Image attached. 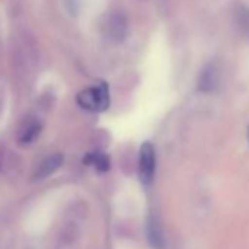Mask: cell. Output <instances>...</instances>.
Returning a JSON list of instances; mask_svg holds the SVG:
<instances>
[{
    "label": "cell",
    "instance_id": "12",
    "mask_svg": "<svg viewBox=\"0 0 249 249\" xmlns=\"http://www.w3.org/2000/svg\"><path fill=\"white\" fill-rule=\"evenodd\" d=\"M8 154L9 151H6L2 145H0V172L5 169V164H6V159H8Z\"/></svg>",
    "mask_w": 249,
    "mask_h": 249
},
{
    "label": "cell",
    "instance_id": "4",
    "mask_svg": "<svg viewBox=\"0 0 249 249\" xmlns=\"http://www.w3.org/2000/svg\"><path fill=\"white\" fill-rule=\"evenodd\" d=\"M128 19L120 12H111L103 22V34L108 41L122 43L128 36Z\"/></svg>",
    "mask_w": 249,
    "mask_h": 249
},
{
    "label": "cell",
    "instance_id": "6",
    "mask_svg": "<svg viewBox=\"0 0 249 249\" xmlns=\"http://www.w3.org/2000/svg\"><path fill=\"white\" fill-rule=\"evenodd\" d=\"M221 69L217 62H208L198 75V91L202 94H211L220 85Z\"/></svg>",
    "mask_w": 249,
    "mask_h": 249
},
{
    "label": "cell",
    "instance_id": "8",
    "mask_svg": "<svg viewBox=\"0 0 249 249\" xmlns=\"http://www.w3.org/2000/svg\"><path fill=\"white\" fill-rule=\"evenodd\" d=\"M84 163L88 166L95 167L98 172H107L110 169V159L103 151H92L88 153L84 159Z\"/></svg>",
    "mask_w": 249,
    "mask_h": 249
},
{
    "label": "cell",
    "instance_id": "11",
    "mask_svg": "<svg viewBox=\"0 0 249 249\" xmlns=\"http://www.w3.org/2000/svg\"><path fill=\"white\" fill-rule=\"evenodd\" d=\"M65 6L71 15H76L79 11V0H65Z\"/></svg>",
    "mask_w": 249,
    "mask_h": 249
},
{
    "label": "cell",
    "instance_id": "13",
    "mask_svg": "<svg viewBox=\"0 0 249 249\" xmlns=\"http://www.w3.org/2000/svg\"><path fill=\"white\" fill-rule=\"evenodd\" d=\"M248 141H249V128H248Z\"/></svg>",
    "mask_w": 249,
    "mask_h": 249
},
{
    "label": "cell",
    "instance_id": "10",
    "mask_svg": "<svg viewBox=\"0 0 249 249\" xmlns=\"http://www.w3.org/2000/svg\"><path fill=\"white\" fill-rule=\"evenodd\" d=\"M148 233H150V240L154 246H160L163 245V239H161V231L159 230V227L156 226V223H151L148 226Z\"/></svg>",
    "mask_w": 249,
    "mask_h": 249
},
{
    "label": "cell",
    "instance_id": "1",
    "mask_svg": "<svg viewBox=\"0 0 249 249\" xmlns=\"http://www.w3.org/2000/svg\"><path fill=\"white\" fill-rule=\"evenodd\" d=\"M14 63L18 73L25 75L38 63V50L33 36L21 33L14 44Z\"/></svg>",
    "mask_w": 249,
    "mask_h": 249
},
{
    "label": "cell",
    "instance_id": "5",
    "mask_svg": "<svg viewBox=\"0 0 249 249\" xmlns=\"http://www.w3.org/2000/svg\"><path fill=\"white\" fill-rule=\"evenodd\" d=\"M41 131H43V123L40 122V119L36 116H27L25 119H22V122L18 126L17 141L18 144L28 147L38 140V137L41 135Z\"/></svg>",
    "mask_w": 249,
    "mask_h": 249
},
{
    "label": "cell",
    "instance_id": "7",
    "mask_svg": "<svg viewBox=\"0 0 249 249\" xmlns=\"http://www.w3.org/2000/svg\"><path fill=\"white\" fill-rule=\"evenodd\" d=\"M62 164H63V156L60 153H54V154L47 156L43 161H40V164L34 170L33 180L38 182V180L47 179L49 176L56 173L62 167Z\"/></svg>",
    "mask_w": 249,
    "mask_h": 249
},
{
    "label": "cell",
    "instance_id": "3",
    "mask_svg": "<svg viewBox=\"0 0 249 249\" xmlns=\"http://www.w3.org/2000/svg\"><path fill=\"white\" fill-rule=\"evenodd\" d=\"M156 175V150L150 141L142 142L138 157V178L144 186H150Z\"/></svg>",
    "mask_w": 249,
    "mask_h": 249
},
{
    "label": "cell",
    "instance_id": "2",
    "mask_svg": "<svg viewBox=\"0 0 249 249\" xmlns=\"http://www.w3.org/2000/svg\"><path fill=\"white\" fill-rule=\"evenodd\" d=\"M76 103L81 108L91 113L106 111L110 106V89L106 82L84 88L76 95Z\"/></svg>",
    "mask_w": 249,
    "mask_h": 249
},
{
    "label": "cell",
    "instance_id": "9",
    "mask_svg": "<svg viewBox=\"0 0 249 249\" xmlns=\"http://www.w3.org/2000/svg\"><path fill=\"white\" fill-rule=\"evenodd\" d=\"M234 19H236L237 28H239L246 37H249V8L239 3V5L236 6V11H234Z\"/></svg>",
    "mask_w": 249,
    "mask_h": 249
}]
</instances>
